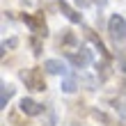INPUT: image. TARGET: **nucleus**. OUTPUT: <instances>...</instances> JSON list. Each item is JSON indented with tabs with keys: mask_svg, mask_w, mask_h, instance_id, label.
<instances>
[{
	"mask_svg": "<svg viewBox=\"0 0 126 126\" xmlns=\"http://www.w3.org/2000/svg\"><path fill=\"white\" fill-rule=\"evenodd\" d=\"M21 80L25 83V87H30V90H34V92H44V90H46L44 73L37 69V66H32V69H25L23 73H21Z\"/></svg>",
	"mask_w": 126,
	"mask_h": 126,
	"instance_id": "nucleus-1",
	"label": "nucleus"
},
{
	"mask_svg": "<svg viewBox=\"0 0 126 126\" xmlns=\"http://www.w3.org/2000/svg\"><path fill=\"white\" fill-rule=\"evenodd\" d=\"M108 32L115 41H126V18L119 14H112L108 18Z\"/></svg>",
	"mask_w": 126,
	"mask_h": 126,
	"instance_id": "nucleus-2",
	"label": "nucleus"
},
{
	"mask_svg": "<svg viewBox=\"0 0 126 126\" xmlns=\"http://www.w3.org/2000/svg\"><path fill=\"white\" fill-rule=\"evenodd\" d=\"M66 60H69L73 66H78V69H83V66H87L92 62V55H90V50H85V48H80V53H66Z\"/></svg>",
	"mask_w": 126,
	"mask_h": 126,
	"instance_id": "nucleus-3",
	"label": "nucleus"
},
{
	"mask_svg": "<svg viewBox=\"0 0 126 126\" xmlns=\"http://www.w3.org/2000/svg\"><path fill=\"white\" fill-rule=\"evenodd\" d=\"M21 112H25L28 117H37L44 112V106L37 103L34 99H21Z\"/></svg>",
	"mask_w": 126,
	"mask_h": 126,
	"instance_id": "nucleus-4",
	"label": "nucleus"
},
{
	"mask_svg": "<svg viewBox=\"0 0 126 126\" xmlns=\"http://www.w3.org/2000/svg\"><path fill=\"white\" fill-rule=\"evenodd\" d=\"M23 21L30 25V30H32L34 34H39V37H46V34H48V32H46V23H44V21L30 16V14H23Z\"/></svg>",
	"mask_w": 126,
	"mask_h": 126,
	"instance_id": "nucleus-5",
	"label": "nucleus"
},
{
	"mask_svg": "<svg viewBox=\"0 0 126 126\" xmlns=\"http://www.w3.org/2000/svg\"><path fill=\"white\" fill-rule=\"evenodd\" d=\"M57 7H60V12L64 14V18H69L71 23H80V21H83V16H80V12H78V9H73V7H71L69 2H64V0H60V2H57Z\"/></svg>",
	"mask_w": 126,
	"mask_h": 126,
	"instance_id": "nucleus-6",
	"label": "nucleus"
},
{
	"mask_svg": "<svg viewBox=\"0 0 126 126\" xmlns=\"http://www.w3.org/2000/svg\"><path fill=\"white\" fill-rule=\"evenodd\" d=\"M44 71L53 73V76H64V73H66V66H64L62 60H46V62H44Z\"/></svg>",
	"mask_w": 126,
	"mask_h": 126,
	"instance_id": "nucleus-7",
	"label": "nucleus"
},
{
	"mask_svg": "<svg viewBox=\"0 0 126 126\" xmlns=\"http://www.w3.org/2000/svg\"><path fill=\"white\" fill-rule=\"evenodd\" d=\"M12 96H14V87L2 83V85H0V108H7V103H9Z\"/></svg>",
	"mask_w": 126,
	"mask_h": 126,
	"instance_id": "nucleus-8",
	"label": "nucleus"
},
{
	"mask_svg": "<svg viewBox=\"0 0 126 126\" xmlns=\"http://www.w3.org/2000/svg\"><path fill=\"white\" fill-rule=\"evenodd\" d=\"M62 92H66V94L76 92V80H73V78H64L62 80Z\"/></svg>",
	"mask_w": 126,
	"mask_h": 126,
	"instance_id": "nucleus-9",
	"label": "nucleus"
},
{
	"mask_svg": "<svg viewBox=\"0 0 126 126\" xmlns=\"http://www.w3.org/2000/svg\"><path fill=\"white\" fill-rule=\"evenodd\" d=\"M76 2H78L80 7H87V5H92V2H94V0H76Z\"/></svg>",
	"mask_w": 126,
	"mask_h": 126,
	"instance_id": "nucleus-10",
	"label": "nucleus"
},
{
	"mask_svg": "<svg viewBox=\"0 0 126 126\" xmlns=\"http://www.w3.org/2000/svg\"><path fill=\"white\" fill-rule=\"evenodd\" d=\"M32 46H34V55H39V53H41V50H39V48H41V46H39V41L34 39V41H32Z\"/></svg>",
	"mask_w": 126,
	"mask_h": 126,
	"instance_id": "nucleus-11",
	"label": "nucleus"
}]
</instances>
